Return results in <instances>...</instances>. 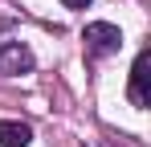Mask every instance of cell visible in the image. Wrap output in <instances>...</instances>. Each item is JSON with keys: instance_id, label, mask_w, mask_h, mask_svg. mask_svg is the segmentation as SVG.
Listing matches in <instances>:
<instances>
[{"instance_id": "cell-1", "label": "cell", "mask_w": 151, "mask_h": 147, "mask_svg": "<svg viewBox=\"0 0 151 147\" xmlns=\"http://www.w3.org/2000/svg\"><path fill=\"white\" fill-rule=\"evenodd\" d=\"M119 45H123L119 24H110V21H94V24H86V49H90V53L106 57V53H114Z\"/></svg>"}, {"instance_id": "cell-2", "label": "cell", "mask_w": 151, "mask_h": 147, "mask_svg": "<svg viewBox=\"0 0 151 147\" xmlns=\"http://www.w3.org/2000/svg\"><path fill=\"white\" fill-rule=\"evenodd\" d=\"M33 70V53L17 41H4L0 45V78H12V74H29Z\"/></svg>"}, {"instance_id": "cell-3", "label": "cell", "mask_w": 151, "mask_h": 147, "mask_svg": "<svg viewBox=\"0 0 151 147\" xmlns=\"http://www.w3.org/2000/svg\"><path fill=\"white\" fill-rule=\"evenodd\" d=\"M151 53L143 49L139 57H135V66H131V102L135 106H147V78H151Z\"/></svg>"}, {"instance_id": "cell-4", "label": "cell", "mask_w": 151, "mask_h": 147, "mask_svg": "<svg viewBox=\"0 0 151 147\" xmlns=\"http://www.w3.org/2000/svg\"><path fill=\"white\" fill-rule=\"evenodd\" d=\"M33 143V127L21 119H0V147H29Z\"/></svg>"}, {"instance_id": "cell-5", "label": "cell", "mask_w": 151, "mask_h": 147, "mask_svg": "<svg viewBox=\"0 0 151 147\" xmlns=\"http://www.w3.org/2000/svg\"><path fill=\"white\" fill-rule=\"evenodd\" d=\"M65 8H90V0H61Z\"/></svg>"}]
</instances>
